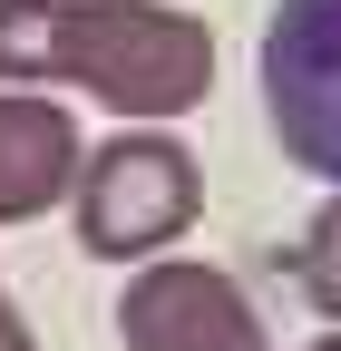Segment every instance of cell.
I'll list each match as a JSON object with an SVG mask.
<instances>
[{
    "mask_svg": "<svg viewBox=\"0 0 341 351\" xmlns=\"http://www.w3.org/2000/svg\"><path fill=\"white\" fill-rule=\"evenodd\" d=\"M88 88L117 127H166L215 88V29L176 0H0V88Z\"/></svg>",
    "mask_w": 341,
    "mask_h": 351,
    "instance_id": "cell-1",
    "label": "cell"
},
{
    "mask_svg": "<svg viewBox=\"0 0 341 351\" xmlns=\"http://www.w3.org/2000/svg\"><path fill=\"white\" fill-rule=\"evenodd\" d=\"M78 244L98 263H156L195 225L205 205V176H195V147L166 137V127H117L108 147H78Z\"/></svg>",
    "mask_w": 341,
    "mask_h": 351,
    "instance_id": "cell-2",
    "label": "cell"
},
{
    "mask_svg": "<svg viewBox=\"0 0 341 351\" xmlns=\"http://www.w3.org/2000/svg\"><path fill=\"white\" fill-rule=\"evenodd\" d=\"M264 117L292 166L341 186V0H283L264 20Z\"/></svg>",
    "mask_w": 341,
    "mask_h": 351,
    "instance_id": "cell-3",
    "label": "cell"
},
{
    "mask_svg": "<svg viewBox=\"0 0 341 351\" xmlns=\"http://www.w3.org/2000/svg\"><path fill=\"white\" fill-rule=\"evenodd\" d=\"M117 332H127V351H273L244 283L215 274V263H186V254L137 263V283L117 302Z\"/></svg>",
    "mask_w": 341,
    "mask_h": 351,
    "instance_id": "cell-4",
    "label": "cell"
},
{
    "mask_svg": "<svg viewBox=\"0 0 341 351\" xmlns=\"http://www.w3.org/2000/svg\"><path fill=\"white\" fill-rule=\"evenodd\" d=\"M78 186V117L39 88H0V225L68 205Z\"/></svg>",
    "mask_w": 341,
    "mask_h": 351,
    "instance_id": "cell-5",
    "label": "cell"
},
{
    "mask_svg": "<svg viewBox=\"0 0 341 351\" xmlns=\"http://www.w3.org/2000/svg\"><path fill=\"white\" fill-rule=\"evenodd\" d=\"M292 283H303V302L341 332V186H331V205L303 225V244H292Z\"/></svg>",
    "mask_w": 341,
    "mask_h": 351,
    "instance_id": "cell-6",
    "label": "cell"
},
{
    "mask_svg": "<svg viewBox=\"0 0 341 351\" xmlns=\"http://www.w3.org/2000/svg\"><path fill=\"white\" fill-rule=\"evenodd\" d=\"M0 351H29V322L10 313V293H0Z\"/></svg>",
    "mask_w": 341,
    "mask_h": 351,
    "instance_id": "cell-7",
    "label": "cell"
},
{
    "mask_svg": "<svg viewBox=\"0 0 341 351\" xmlns=\"http://www.w3.org/2000/svg\"><path fill=\"white\" fill-rule=\"evenodd\" d=\"M303 351H341V332H322V341H303Z\"/></svg>",
    "mask_w": 341,
    "mask_h": 351,
    "instance_id": "cell-8",
    "label": "cell"
}]
</instances>
